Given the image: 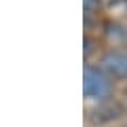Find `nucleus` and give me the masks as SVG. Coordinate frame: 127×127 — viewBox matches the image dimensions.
<instances>
[{"mask_svg": "<svg viewBox=\"0 0 127 127\" xmlns=\"http://www.w3.org/2000/svg\"><path fill=\"white\" fill-rule=\"evenodd\" d=\"M83 89L89 100H102L110 93V83L102 72L93 68H85V76H83Z\"/></svg>", "mask_w": 127, "mask_h": 127, "instance_id": "f257e3e1", "label": "nucleus"}, {"mask_svg": "<svg viewBox=\"0 0 127 127\" xmlns=\"http://www.w3.org/2000/svg\"><path fill=\"white\" fill-rule=\"evenodd\" d=\"M106 68L112 70L117 76H127V55L125 53H110L104 59Z\"/></svg>", "mask_w": 127, "mask_h": 127, "instance_id": "f03ea898", "label": "nucleus"}]
</instances>
